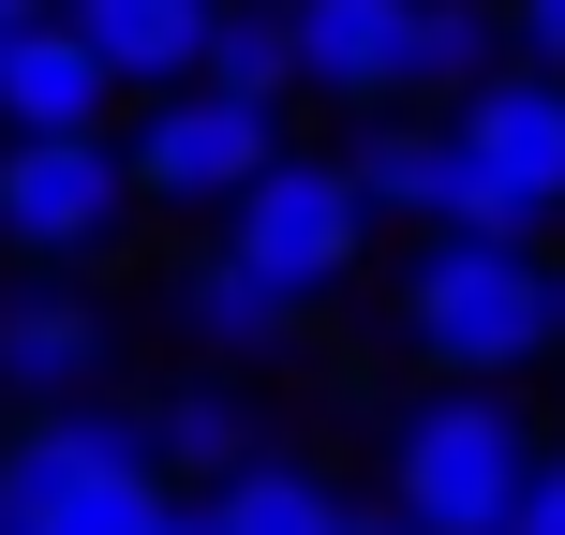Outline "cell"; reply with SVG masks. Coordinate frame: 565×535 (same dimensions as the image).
Segmentation results:
<instances>
[{
	"instance_id": "obj_1",
	"label": "cell",
	"mask_w": 565,
	"mask_h": 535,
	"mask_svg": "<svg viewBox=\"0 0 565 535\" xmlns=\"http://www.w3.org/2000/svg\"><path fill=\"white\" fill-rule=\"evenodd\" d=\"M179 506V477L149 461L135 402H30V431H0V535H149Z\"/></svg>"
},
{
	"instance_id": "obj_2",
	"label": "cell",
	"mask_w": 565,
	"mask_h": 535,
	"mask_svg": "<svg viewBox=\"0 0 565 535\" xmlns=\"http://www.w3.org/2000/svg\"><path fill=\"white\" fill-rule=\"evenodd\" d=\"M402 342L431 372H536V357H565V268L536 238L431 224V254L402 268Z\"/></svg>"
},
{
	"instance_id": "obj_3",
	"label": "cell",
	"mask_w": 565,
	"mask_h": 535,
	"mask_svg": "<svg viewBox=\"0 0 565 535\" xmlns=\"http://www.w3.org/2000/svg\"><path fill=\"white\" fill-rule=\"evenodd\" d=\"M565 208V75L551 60H491L477 89H461V119H447V224H477V238H536Z\"/></svg>"
},
{
	"instance_id": "obj_4",
	"label": "cell",
	"mask_w": 565,
	"mask_h": 535,
	"mask_svg": "<svg viewBox=\"0 0 565 535\" xmlns=\"http://www.w3.org/2000/svg\"><path fill=\"white\" fill-rule=\"evenodd\" d=\"M521 461H536V431L491 402V372H447V387L402 402V431H387V506L417 535H491L507 491H521Z\"/></svg>"
},
{
	"instance_id": "obj_5",
	"label": "cell",
	"mask_w": 565,
	"mask_h": 535,
	"mask_svg": "<svg viewBox=\"0 0 565 535\" xmlns=\"http://www.w3.org/2000/svg\"><path fill=\"white\" fill-rule=\"evenodd\" d=\"M119 224H135V179H119L105 119H75V135H0V254L89 268Z\"/></svg>"
},
{
	"instance_id": "obj_6",
	"label": "cell",
	"mask_w": 565,
	"mask_h": 535,
	"mask_svg": "<svg viewBox=\"0 0 565 535\" xmlns=\"http://www.w3.org/2000/svg\"><path fill=\"white\" fill-rule=\"evenodd\" d=\"M224 254H254L282 298H328V282L372 254V208H358V179H342V164H312V149H268V164L224 194Z\"/></svg>"
},
{
	"instance_id": "obj_7",
	"label": "cell",
	"mask_w": 565,
	"mask_h": 535,
	"mask_svg": "<svg viewBox=\"0 0 565 535\" xmlns=\"http://www.w3.org/2000/svg\"><path fill=\"white\" fill-rule=\"evenodd\" d=\"M268 149H282V105H238V89L179 75V89H149V119H135V149H119V179H135V208H224Z\"/></svg>"
},
{
	"instance_id": "obj_8",
	"label": "cell",
	"mask_w": 565,
	"mask_h": 535,
	"mask_svg": "<svg viewBox=\"0 0 565 535\" xmlns=\"http://www.w3.org/2000/svg\"><path fill=\"white\" fill-rule=\"evenodd\" d=\"M105 357H119V328H105V298L75 268L0 298V402H75V387H105Z\"/></svg>"
},
{
	"instance_id": "obj_9",
	"label": "cell",
	"mask_w": 565,
	"mask_h": 535,
	"mask_svg": "<svg viewBox=\"0 0 565 535\" xmlns=\"http://www.w3.org/2000/svg\"><path fill=\"white\" fill-rule=\"evenodd\" d=\"M105 105H119V75L89 60V30L60 15V0L0 30V135H75V119H105Z\"/></svg>"
},
{
	"instance_id": "obj_10",
	"label": "cell",
	"mask_w": 565,
	"mask_h": 535,
	"mask_svg": "<svg viewBox=\"0 0 565 535\" xmlns=\"http://www.w3.org/2000/svg\"><path fill=\"white\" fill-rule=\"evenodd\" d=\"M282 45L312 105H402V0H282Z\"/></svg>"
},
{
	"instance_id": "obj_11",
	"label": "cell",
	"mask_w": 565,
	"mask_h": 535,
	"mask_svg": "<svg viewBox=\"0 0 565 535\" xmlns=\"http://www.w3.org/2000/svg\"><path fill=\"white\" fill-rule=\"evenodd\" d=\"M298 312L312 298H282L254 254H194V268H179V342H194V357H282Z\"/></svg>"
},
{
	"instance_id": "obj_12",
	"label": "cell",
	"mask_w": 565,
	"mask_h": 535,
	"mask_svg": "<svg viewBox=\"0 0 565 535\" xmlns=\"http://www.w3.org/2000/svg\"><path fill=\"white\" fill-rule=\"evenodd\" d=\"M60 15L89 30V60H105L119 89H179V75H194V30H209V0H60Z\"/></svg>"
},
{
	"instance_id": "obj_13",
	"label": "cell",
	"mask_w": 565,
	"mask_h": 535,
	"mask_svg": "<svg viewBox=\"0 0 565 535\" xmlns=\"http://www.w3.org/2000/svg\"><path fill=\"white\" fill-rule=\"evenodd\" d=\"M194 521H209V535H328L342 491L312 477V461H268V447H254V461H224V477L194 491Z\"/></svg>"
},
{
	"instance_id": "obj_14",
	"label": "cell",
	"mask_w": 565,
	"mask_h": 535,
	"mask_svg": "<svg viewBox=\"0 0 565 535\" xmlns=\"http://www.w3.org/2000/svg\"><path fill=\"white\" fill-rule=\"evenodd\" d=\"M491 60H507L491 0H402V105H461Z\"/></svg>"
},
{
	"instance_id": "obj_15",
	"label": "cell",
	"mask_w": 565,
	"mask_h": 535,
	"mask_svg": "<svg viewBox=\"0 0 565 535\" xmlns=\"http://www.w3.org/2000/svg\"><path fill=\"white\" fill-rule=\"evenodd\" d=\"M342 179H358V208L447 224V135H431V119H387V105H372V135L342 149Z\"/></svg>"
},
{
	"instance_id": "obj_16",
	"label": "cell",
	"mask_w": 565,
	"mask_h": 535,
	"mask_svg": "<svg viewBox=\"0 0 565 535\" xmlns=\"http://www.w3.org/2000/svg\"><path fill=\"white\" fill-rule=\"evenodd\" d=\"M135 417H149V461H164V477H224V461H254V402H238L224 372H194V387L135 402Z\"/></svg>"
},
{
	"instance_id": "obj_17",
	"label": "cell",
	"mask_w": 565,
	"mask_h": 535,
	"mask_svg": "<svg viewBox=\"0 0 565 535\" xmlns=\"http://www.w3.org/2000/svg\"><path fill=\"white\" fill-rule=\"evenodd\" d=\"M194 75H209V89H238V105H282V89H298L282 0H209V30H194Z\"/></svg>"
},
{
	"instance_id": "obj_18",
	"label": "cell",
	"mask_w": 565,
	"mask_h": 535,
	"mask_svg": "<svg viewBox=\"0 0 565 535\" xmlns=\"http://www.w3.org/2000/svg\"><path fill=\"white\" fill-rule=\"evenodd\" d=\"M491 535H565V447L521 461V491H507V521H491Z\"/></svg>"
},
{
	"instance_id": "obj_19",
	"label": "cell",
	"mask_w": 565,
	"mask_h": 535,
	"mask_svg": "<svg viewBox=\"0 0 565 535\" xmlns=\"http://www.w3.org/2000/svg\"><path fill=\"white\" fill-rule=\"evenodd\" d=\"M507 15H521V60H551V75H565V0H507Z\"/></svg>"
},
{
	"instance_id": "obj_20",
	"label": "cell",
	"mask_w": 565,
	"mask_h": 535,
	"mask_svg": "<svg viewBox=\"0 0 565 535\" xmlns=\"http://www.w3.org/2000/svg\"><path fill=\"white\" fill-rule=\"evenodd\" d=\"M328 535H417V521H402V506H342Z\"/></svg>"
},
{
	"instance_id": "obj_21",
	"label": "cell",
	"mask_w": 565,
	"mask_h": 535,
	"mask_svg": "<svg viewBox=\"0 0 565 535\" xmlns=\"http://www.w3.org/2000/svg\"><path fill=\"white\" fill-rule=\"evenodd\" d=\"M149 535H209V521H194V491H179V506H164V521H149Z\"/></svg>"
},
{
	"instance_id": "obj_22",
	"label": "cell",
	"mask_w": 565,
	"mask_h": 535,
	"mask_svg": "<svg viewBox=\"0 0 565 535\" xmlns=\"http://www.w3.org/2000/svg\"><path fill=\"white\" fill-rule=\"evenodd\" d=\"M15 15H45V0H0V30H15Z\"/></svg>"
}]
</instances>
